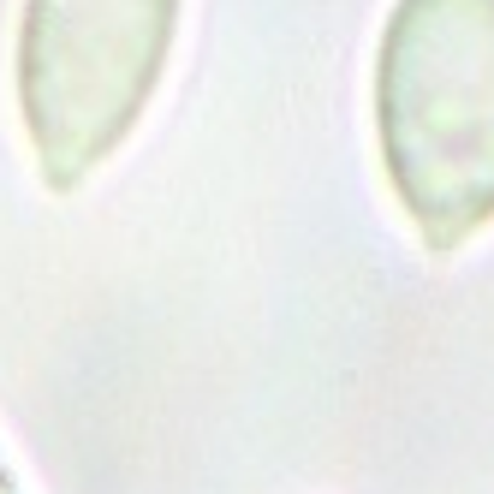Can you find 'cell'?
<instances>
[{"mask_svg": "<svg viewBox=\"0 0 494 494\" xmlns=\"http://www.w3.org/2000/svg\"><path fill=\"white\" fill-rule=\"evenodd\" d=\"M375 137L429 256L494 226V0H393L375 48Z\"/></svg>", "mask_w": 494, "mask_h": 494, "instance_id": "obj_1", "label": "cell"}, {"mask_svg": "<svg viewBox=\"0 0 494 494\" xmlns=\"http://www.w3.org/2000/svg\"><path fill=\"white\" fill-rule=\"evenodd\" d=\"M179 0H24L18 113L48 191H77L143 120Z\"/></svg>", "mask_w": 494, "mask_h": 494, "instance_id": "obj_2", "label": "cell"}, {"mask_svg": "<svg viewBox=\"0 0 494 494\" xmlns=\"http://www.w3.org/2000/svg\"><path fill=\"white\" fill-rule=\"evenodd\" d=\"M0 494H18V482H12V470L0 464Z\"/></svg>", "mask_w": 494, "mask_h": 494, "instance_id": "obj_3", "label": "cell"}]
</instances>
